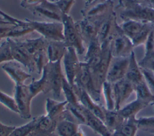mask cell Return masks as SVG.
Returning <instances> with one entry per match:
<instances>
[{"label": "cell", "mask_w": 154, "mask_h": 136, "mask_svg": "<svg viewBox=\"0 0 154 136\" xmlns=\"http://www.w3.org/2000/svg\"><path fill=\"white\" fill-rule=\"evenodd\" d=\"M123 32L131 40L134 47L146 43L154 24L134 20H125L120 25Z\"/></svg>", "instance_id": "cell-1"}, {"label": "cell", "mask_w": 154, "mask_h": 136, "mask_svg": "<svg viewBox=\"0 0 154 136\" xmlns=\"http://www.w3.org/2000/svg\"><path fill=\"white\" fill-rule=\"evenodd\" d=\"M120 5L123 10L120 16L124 20H134L154 23V8L133 0H122Z\"/></svg>", "instance_id": "cell-2"}, {"label": "cell", "mask_w": 154, "mask_h": 136, "mask_svg": "<svg viewBox=\"0 0 154 136\" xmlns=\"http://www.w3.org/2000/svg\"><path fill=\"white\" fill-rule=\"evenodd\" d=\"M61 62V60L48 62L44 66L42 73L46 78L47 94L51 91L55 100H58L60 97L63 81L65 77L62 72Z\"/></svg>", "instance_id": "cell-3"}, {"label": "cell", "mask_w": 154, "mask_h": 136, "mask_svg": "<svg viewBox=\"0 0 154 136\" xmlns=\"http://www.w3.org/2000/svg\"><path fill=\"white\" fill-rule=\"evenodd\" d=\"M61 22L63 24L64 42L67 47L73 48L78 55H82L85 51L84 42L79 28L69 14H63Z\"/></svg>", "instance_id": "cell-4"}, {"label": "cell", "mask_w": 154, "mask_h": 136, "mask_svg": "<svg viewBox=\"0 0 154 136\" xmlns=\"http://www.w3.org/2000/svg\"><path fill=\"white\" fill-rule=\"evenodd\" d=\"M34 31L49 41H64L63 24L61 22H41L25 19Z\"/></svg>", "instance_id": "cell-5"}, {"label": "cell", "mask_w": 154, "mask_h": 136, "mask_svg": "<svg viewBox=\"0 0 154 136\" xmlns=\"http://www.w3.org/2000/svg\"><path fill=\"white\" fill-rule=\"evenodd\" d=\"M74 84L82 88L95 102L99 103L101 92L97 91L95 88L90 68L84 61L80 63V67L75 79Z\"/></svg>", "instance_id": "cell-6"}, {"label": "cell", "mask_w": 154, "mask_h": 136, "mask_svg": "<svg viewBox=\"0 0 154 136\" xmlns=\"http://www.w3.org/2000/svg\"><path fill=\"white\" fill-rule=\"evenodd\" d=\"M5 39L10 44L14 61L26 67L29 73L36 72L32 55L24 48L20 40L12 38H7Z\"/></svg>", "instance_id": "cell-7"}, {"label": "cell", "mask_w": 154, "mask_h": 136, "mask_svg": "<svg viewBox=\"0 0 154 136\" xmlns=\"http://www.w3.org/2000/svg\"><path fill=\"white\" fill-rule=\"evenodd\" d=\"M134 45L131 40L123 32L119 25L111 41V49L113 57H128L133 52Z\"/></svg>", "instance_id": "cell-8"}, {"label": "cell", "mask_w": 154, "mask_h": 136, "mask_svg": "<svg viewBox=\"0 0 154 136\" xmlns=\"http://www.w3.org/2000/svg\"><path fill=\"white\" fill-rule=\"evenodd\" d=\"M14 97L22 119H29L31 117V104L34 98L30 93L28 85H15Z\"/></svg>", "instance_id": "cell-9"}, {"label": "cell", "mask_w": 154, "mask_h": 136, "mask_svg": "<svg viewBox=\"0 0 154 136\" xmlns=\"http://www.w3.org/2000/svg\"><path fill=\"white\" fill-rule=\"evenodd\" d=\"M62 60L64 67L66 78L67 82L72 86H73L81 63L75 49L72 47H67Z\"/></svg>", "instance_id": "cell-10"}, {"label": "cell", "mask_w": 154, "mask_h": 136, "mask_svg": "<svg viewBox=\"0 0 154 136\" xmlns=\"http://www.w3.org/2000/svg\"><path fill=\"white\" fill-rule=\"evenodd\" d=\"M129 61L128 57H112L106 77V81L113 84L125 78Z\"/></svg>", "instance_id": "cell-11"}, {"label": "cell", "mask_w": 154, "mask_h": 136, "mask_svg": "<svg viewBox=\"0 0 154 136\" xmlns=\"http://www.w3.org/2000/svg\"><path fill=\"white\" fill-rule=\"evenodd\" d=\"M106 16L97 18L84 17L76 22L84 43L87 45L91 40L97 38L99 25Z\"/></svg>", "instance_id": "cell-12"}, {"label": "cell", "mask_w": 154, "mask_h": 136, "mask_svg": "<svg viewBox=\"0 0 154 136\" xmlns=\"http://www.w3.org/2000/svg\"><path fill=\"white\" fill-rule=\"evenodd\" d=\"M115 100V110H119L123 104L135 91V85L124 78L112 84Z\"/></svg>", "instance_id": "cell-13"}, {"label": "cell", "mask_w": 154, "mask_h": 136, "mask_svg": "<svg viewBox=\"0 0 154 136\" xmlns=\"http://www.w3.org/2000/svg\"><path fill=\"white\" fill-rule=\"evenodd\" d=\"M34 15L61 22L63 13L54 2L44 0L40 4L28 8Z\"/></svg>", "instance_id": "cell-14"}, {"label": "cell", "mask_w": 154, "mask_h": 136, "mask_svg": "<svg viewBox=\"0 0 154 136\" xmlns=\"http://www.w3.org/2000/svg\"><path fill=\"white\" fill-rule=\"evenodd\" d=\"M73 88L78 97L79 103L87 110L99 117L103 122V106L95 102L91 98V97L82 88L74 84Z\"/></svg>", "instance_id": "cell-15"}, {"label": "cell", "mask_w": 154, "mask_h": 136, "mask_svg": "<svg viewBox=\"0 0 154 136\" xmlns=\"http://www.w3.org/2000/svg\"><path fill=\"white\" fill-rule=\"evenodd\" d=\"M2 69L14 82L15 85L24 84L25 81L31 77V74L25 71L20 64L17 61H11L5 63L2 66Z\"/></svg>", "instance_id": "cell-16"}, {"label": "cell", "mask_w": 154, "mask_h": 136, "mask_svg": "<svg viewBox=\"0 0 154 136\" xmlns=\"http://www.w3.org/2000/svg\"><path fill=\"white\" fill-rule=\"evenodd\" d=\"M83 111L85 117V125L91 129L95 133L100 136H111V132L102 120L93 114L83 107Z\"/></svg>", "instance_id": "cell-17"}, {"label": "cell", "mask_w": 154, "mask_h": 136, "mask_svg": "<svg viewBox=\"0 0 154 136\" xmlns=\"http://www.w3.org/2000/svg\"><path fill=\"white\" fill-rule=\"evenodd\" d=\"M125 78L132 83L135 86L144 80L141 67L136 60L134 51L129 56V65Z\"/></svg>", "instance_id": "cell-18"}, {"label": "cell", "mask_w": 154, "mask_h": 136, "mask_svg": "<svg viewBox=\"0 0 154 136\" xmlns=\"http://www.w3.org/2000/svg\"><path fill=\"white\" fill-rule=\"evenodd\" d=\"M103 122L108 129L112 132L119 129L125 120V119L121 114L119 110H109L103 107Z\"/></svg>", "instance_id": "cell-19"}, {"label": "cell", "mask_w": 154, "mask_h": 136, "mask_svg": "<svg viewBox=\"0 0 154 136\" xmlns=\"http://www.w3.org/2000/svg\"><path fill=\"white\" fill-rule=\"evenodd\" d=\"M67 104L66 100L60 102L55 99L47 98L46 100V115L60 121L63 119V114L66 110Z\"/></svg>", "instance_id": "cell-20"}, {"label": "cell", "mask_w": 154, "mask_h": 136, "mask_svg": "<svg viewBox=\"0 0 154 136\" xmlns=\"http://www.w3.org/2000/svg\"><path fill=\"white\" fill-rule=\"evenodd\" d=\"M67 48L64 41H49L46 49L48 61L55 62L62 60Z\"/></svg>", "instance_id": "cell-21"}, {"label": "cell", "mask_w": 154, "mask_h": 136, "mask_svg": "<svg viewBox=\"0 0 154 136\" xmlns=\"http://www.w3.org/2000/svg\"><path fill=\"white\" fill-rule=\"evenodd\" d=\"M20 42L24 48L32 55L36 52L46 51L49 40L41 36L37 39L20 40Z\"/></svg>", "instance_id": "cell-22"}, {"label": "cell", "mask_w": 154, "mask_h": 136, "mask_svg": "<svg viewBox=\"0 0 154 136\" xmlns=\"http://www.w3.org/2000/svg\"><path fill=\"white\" fill-rule=\"evenodd\" d=\"M149 105L146 102L136 98L130 103L122 107L119 111L123 117L126 119L136 118L137 114L143 109L147 107Z\"/></svg>", "instance_id": "cell-23"}, {"label": "cell", "mask_w": 154, "mask_h": 136, "mask_svg": "<svg viewBox=\"0 0 154 136\" xmlns=\"http://www.w3.org/2000/svg\"><path fill=\"white\" fill-rule=\"evenodd\" d=\"M80 128V125L63 119L57 124L55 132L59 136H73Z\"/></svg>", "instance_id": "cell-24"}, {"label": "cell", "mask_w": 154, "mask_h": 136, "mask_svg": "<svg viewBox=\"0 0 154 136\" xmlns=\"http://www.w3.org/2000/svg\"><path fill=\"white\" fill-rule=\"evenodd\" d=\"M136 98L146 102L149 105H154V94L147 86L145 80H143L135 87Z\"/></svg>", "instance_id": "cell-25"}, {"label": "cell", "mask_w": 154, "mask_h": 136, "mask_svg": "<svg viewBox=\"0 0 154 136\" xmlns=\"http://www.w3.org/2000/svg\"><path fill=\"white\" fill-rule=\"evenodd\" d=\"M87 52L84 57V62L88 63L102 54V46L97 38L91 40L87 45Z\"/></svg>", "instance_id": "cell-26"}, {"label": "cell", "mask_w": 154, "mask_h": 136, "mask_svg": "<svg viewBox=\"0 0 154 136\" xmlns=\"http://www.w3.org/2000/svg\"><path fill=\"white\" fill-rule=\"evenodd\" d=\"M62 91H63L66 100H67L68 104L73 107H78L79 105L78 97L73 88V86H72L67 82L65 77L63 81Z\"/></svg>", "instance_id": "cell-27"}, {"label": "cell", "mask_w": 154, "mask_h": 136, "mask_svg": "<svg viewBox=\"0 0 154 136\" xmlns=\"http://www.w3.org/2000/svg\"><path fill=\"white\" fill-rule=\"evenodd\" d=\"M29 90L33 97L40 93L47 94V84L45 76L42 74V77L39 79L32 78L31 82L28 85Z\"/></svg>", "instance_id": "cell-28"}, {"label": "cell", "mask_w": 154, "mask_h": 136, "mask_svg": "<svg viewBox=\"0 0 154 136\" xmlns=\"http://www.w3.org/2000/svg\"><path fill=\"white\" fill-rule=\"evenodd\" d=\"M102 93L105 99V107L109 110H115V100L112 84L105 81L102 85Z\"/></svg>", "instance_id": "cell-29"}, {"label": "cell", "mask_w": 154, "mask_h": 136, "mask_svg": "<svg viewBox=\"0 0 154 136\" xmlns=\"http://www.w3.org/2000/svg\"><path fill=\"white\" fill-rule=\"evenodd\" d=\"M40 116L33 118L29 122L15 128L9 136H27L37 126Z\"/></svg>", "instance_id": "cell-30"}, {"label": "cell", "mask_w": 154, "mask_h": 136, "mask_svg": "<svg viewBox=\"0 0 154 136\" xmlns=\"http://www.w3.org/2000/svg\"><path fill=\"white\" fill-rule=\"evenodd\" d=\"M138 129L137 118L126 119L119 129L124 136H135Z\"/></svg>", "instance_id": "cell-31"}, {"label": "cell", "mask_w": 154, "mask_h": 136, "mask_svg": "<svg viewBox=\"0 0 154 136\" xmlns=\"http://www.w3.org/2000/svg\"><path fill=\"white\" fill-rule=\"evenodd\" d=\"M138 129L154 134V116L137 118Z\"/></svg>", "instance_id": "cell-32"}, {"label": "cell", "mask_w": 154, "mask_h": 136, "mask_svg": "<svg viewBox=\"0 0 154 136\" xmlns=\"http://www.w3.org/2000/svg\"><path fill=\"white\" fill-rule=\"evenodd\" d=\"M32 57L36 69V73L38 75H41L44 66L48 62H49L46 51L36 52L32 55Z\"/></svg>", "instance_id": "cell-33"}, {"label": "cell", "mask_w": 154, "mask_h": 136, "mask_svg": "<svg viewBox=\"0 0 154 136\" xmlns=\"http://www.w3.org/2000/svg\"><path fill=\"white\" fill-rule=\"evenodd\" d=\"M0 103L6 107L9 110L16 113L19 114V111L17 105L14 97H11L8 94L4 93L0 90Z\"/></svg>", "instance_id": "cell-34"}, {"label": "cell", "mask_w": 154, "mask_h": 136, "mask_svg": "<svg viewBox=\"0 0 154 136\" xmlns=\"http://www.w3.org/2000/svg\"><path fill=\"white\" fill-rule=\"evenodd\" d=\"M14 61L11 54V48L9 43L5 39L0 43V64L4 62Z\"/></svg>", "instance_id": "cell-35"}, {"label": "cell", "mask_w": 154, "mask_h": 136, "mask_svg": "<svg viewBox=\"0 0 154 136\" xmlns=\"http://www.w3.org/2000/svg\"><path fill=\"white\" fill-rule=\"evenodd\" d=\"M144 79L152 93L154 94V74L153 72L144 68L141 67Z\"/></svg>", "instance_id": "cell-36"}, {"label": "cell", "mask_w": 154, "mask_h": 136, "mask_svg": "<svg viewBox=\"0 0 154 136\" xmlns=\"http://www.w3.org/2000/svg\"><path fill=\"white\" fill-rule=\"evenodd\" d=\"M75 0H56L54 2L63 14H69Z\"/></svg>", "instance_id": "cell-37"}, {"label": "cell", "mask_w": 154, "mask_h": 136, "mask_svg": "<svg viewBox=\"0 0 154 136\" xmlns=\"http://www.w3.org/2000/svg\"><path fill=\"white\" fill-rule=\"evenodd\" d=\"M27 136H59L55 132H49L36 127Z\"/></svg>", "instance_id": "cell-38"}, {"label": "cell", "mask_w": 154, "mask_h": 136, "mask_svg": "<svg viewBox=\"0 0 154 136\" xmlns=\"http://www.w3.org/2000/svg\"><path fill=\"white\" fill-rule=\"evenodd\" d=\"M15 128L14 126L6 125L0 122V136H9Z\"/></svg>", "instance_id": "cell-39"}, {"label": "cell", "mask_w": 154, "mask_h": 136, "mask_svg": "<svg viewBox=\"0 0 154 136\" xmlns=\"http://www.w3.org/2000/svg\"><path fill=\"white\" fill-rule=\"evenodd\" d=\"M44 0H23L21 1L20 5L23 8L28 9L29 7H32L40 4Z\"/></svg>", "instance_id": "cell-40"}, {"label": "cell", "mask_w": 154, "mask_h": 136, "mask_svg": "<svg viewBox=\"0 0 154 136\" xmlns=\"http://www.w3.org/2000/svg\"><path fill=\"white\" fill-rule=\"evenodd\" d=\"M0 16L3 17L4 19H6V20H8L9 21H11L12 22H14V23H20L23 22V20H20L19 19H17V18H15L9 14H8L7 13L4 12L3 11H2L1 10H0Z\"/></svg>", "instance_id": "cell-41"}, {"label": "cell", "mask_w": 154, "mask_h": 136, "mask_svg": "<svg viewBox=\"0 0 154 136\" xmlns=\"http://www.w3.org/2000/svg\"><path fill=\"white\" fill-rule=\"evenodd\" d=\"M73 136H85V134L83 131V130L80 127Z\"/></svg>", "instance_id": "cell-42"}, {"label": "cell", "mask_w": 154, "mask_h": 136, "mask_svg": "<svg viewBox=\"0 0 154 136\" xmlns=\"http://www.w3.org/2000/svg\"><path fill=\"white\" fill-rule=\"evenodd\" d=\"M111 136H124V135L122 134V133L119 129H117L112 132Z\"/></svg>", "instance_id": "cell-43"}, {"label": "cell", "mask_w": 154, "mask_h": 136, "mask_svg": "<svg viewBox=\"0 0 154 136\" xmlns=\"http://www.w3.org/2000/svg\"><path fill=\"white\" fill-rule=\"evenodd\" d=\"M49 1H51V2H55L56 0H49Z\"/></svg>", "instance_id": "cell-44"}, {"label": "cell", "mask_w": 154, "mask_h": 136, "mask_svg": "<svg viewBox=\"0 0 154 136\" xmlns=\"http://www.w3.org/2000/svg\"><path fill=\"white\" fill-rule=\"evenodd\" d=\"M1 39H0V43H1Z\"/></svg>", "instance_id": "cell-45"}, {"label": "cell", "mask_w": 154, "mask_h": 136, "mask_svg": "<svg viewBox=\"0 0 154 136\" xmlns=\"http://www.w3.org/2000/svg\"><path fill=\"white\" fill-rule=\"evenodd\" d=\"M153 106V111H154V105Z\"/></svg>", "instance_id": "cell-46"}, {"label": "cell", "mask_w": 154, "mask_h": 136, "mask_svg": "<svg viewBox=\"0 0 154 136\" xmlns=\"http://www.w3.org/2000/svg\"><path fill=\"white\" fill-rule=\"evenodd\" d=\"M23 1V0H21V1Z\"/></svg>", "instance_id": "cell-47"}, {"label": "cell", "mask_w": 154, "mask_h": 136, "mask_svg": "<svg viewBox=\"0 0 154 136\" xmlns=\"http://www.w3.org/2000/svg\"><path fill=\"white\" fill-rule=\"evenodd\" d=\"M85 1H87V0H85Z\"/></svg>", "instance_id": "cell-48"}, {"label": "cell", "mask_w": 154, "mask_h": 136, "mask_svg": "<svg viewBox=\"0 0 154 136\" xmlns=\"http://www.w3.org/2000/svg\"><path fill=\"white\" fill-rule=\"evenodd\" d=\"M153 24H154V23H153Z\"/></svg>", "instance_id": "cell-49"}]
</instances>
